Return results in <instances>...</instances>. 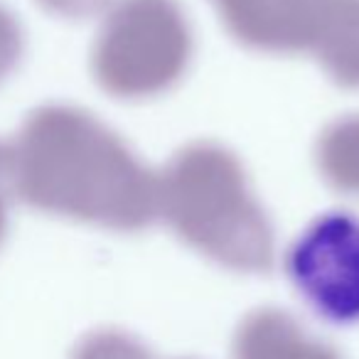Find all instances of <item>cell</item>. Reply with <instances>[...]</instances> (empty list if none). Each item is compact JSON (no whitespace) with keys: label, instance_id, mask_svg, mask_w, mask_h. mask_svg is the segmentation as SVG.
Instances as JSON below:
<instances>
[{"label":"cell","instance_id":"cell-1","mask_svg":"<svg viewBox=\"0 0 359 359\" xmlns=\"http://www.w3.org/2000/svg\"><path fill=\"white\" fill-rule=\"evenodd\" d=\"M285 271L318 318L359 323V217L325 212L308 222L285 254Z\"/></svg>","mask_w":359,"mask_h":359}]
</instances>
